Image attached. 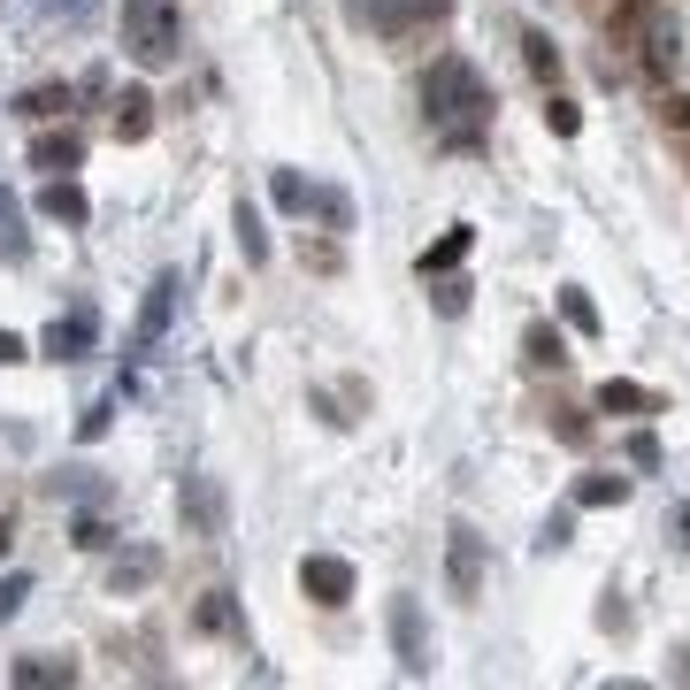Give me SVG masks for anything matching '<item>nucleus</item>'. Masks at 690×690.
I'll list each match as a JSON object with an SVG mask.
<instances>
[{
    "instance_id": "f257e3e1",
    "label": "nucleus",
    "mask_w": 690,
    "mask_h": 690,
    "mask_svg": "<svg viewBox=\"0 0 690 690\" xmlns=\"http://www.w3.org/2000/svg\"><path fill=\"white\" fill-rule=\"evenodd\" d=\"M423 116H430V131H438L453 154H476V146H484V123H491V85H484L461 55H445V62H430V78H423Z\"/></svg>"
},
{
    "instance_id": "f03ea898",
    "label": "nucleus",
    "mask_w": 690,
    "mask_h": 690,
    "mask_svg": "<svg viewBox=\"0 0 690 690\" xmlns=\"http://www.w3.org/2000/svg\"><path fill=\"white\" fill-rule=\"evenodd\" d=\"M185 47V16H177V0H123V55L139 70H169Z\"/></svg>"
},
{
    "instance_id": "7ed1b4c3",
    "label": "nucleus",
    "mask_w": 690,
    "mask_h": 690,
    "mask_svg": "<svg viewBox=\"0 0 690 690\" xmlns=\"http://www.w3.org/2000/svg\"><path fill=\"white\" fill-rule=\"evenodd\" d=\"M392 652H400L407 675H430L438 667V637H430V621H423L415 598H392Z\"/></svg>"
},
{
    "instance_id": "20e7f679",
    "label": "nucleus",
    "mask_w": 690,
    "mask_h": 690,
    "mask_svg": "<svg viewBox=\"0 0 690 690\" xmlns=\"http://www.w3.org/2000/svg\"><path fill=\"white\" fill-rule=\"evenodd\" d=\"M299 591H307L314 606H345V598H354V560L307 552V560H299Z\"/></svg>"
},
{
    "instance_id": "39448f33",
    "label": "nucleus",
    "mask_w": 690,
    "mask_h": 690,
    "mask_svg": "<svg viewBox=\"0 0 690 690\" xmlns=\"http://www.w3.org/2000/svg\"><path fill=\"white\" fill-rule=\"evenodd\" d=\"M93 337H100V314H93V307H70V314L47 322L39 354H47V361H78V354H93Z\"/></svg>"
},
{
    "instance_id": "423d86ee",
    "label": "nucleus",
    "mask_w": 690,
    "mask_h": 690,
    "mask_svg": "<svg viewBox=\"0 0 690 690\" xmlns=\"http://www.w3.org/2000/svg\"><path fill=\"white\" fill-rule=\"evenodd\" d=\"M445 575H453V598H476L484 591V537L468 522L445 530Z\"/></svg>"
},
{
    "instance_id": "0eeeda50",
    "label": "nucleus",
    "mask_w": 690,
    "mask_h": 690,
    "mask_svg": "<svg viewBox=\"0 0 690 690\" xmlns=\"http://www.w3.org/2000/svg\"><path fill=\"white\" fill-rule=\"evenodd\" d=\"M177 507H185V522H192V537H223V491H215V476H185V491H177Z\"/></svg>"
},
{
    "instance_id": "6e6552de",
    "label": "nucleus",
    "mask_w": 690,
    "mask_h": 690,
    "mask_svg": "<svg viewBox=\"0 0 690 690\" xmlns=\"http://www.w3.org/2000/svg\"><path fill=\"white\" fill-rule=\"evenodd\" d=\"M78 162H85V139H78V131H39V139H32V169L70 177Z\"/></svg>"
},
{
    "instance_id": "1a4fd4ad",
    "label": "nucleus",
    "mask_w": 690,
    "mask_h": 690,
    "mask_svg": "<svg viewBox=\"0 0 690 690\" xmlns=\"http://www.w3.org/2000/svg\"><path fill=\"white\" fill-rule=\"evenodd\" d=\"M177 292H185V276H177V269H162V276H154V292H146V314H139V345H154V337L169 330V314H177Z\"/></svg>"
},
{
    "instance_id": "9d476101",
    "label": "nucleus",
    "mask_w": 690,
    "mask_h": 690,
    "mask_svg": "<svg viewBox=\"0 0 690 690\" xmlns=\"http://www.w3.org/2000/svg\"><path fill=\"white\" fill-rule=\"evenodd\" d=\"M39 215H47V223H70V230H78V223L93 215V200H85V185H70V177H47V192H39Z\"/></svg>"
},
{
    "instance_id": "9b49d317",
    "label": "nucleus",
    "mask_w": 690,
    "mask_h": 690,
    "mask_svg": "<svg viewBox=\"0 0 690 690\" xmlns=\"http://www.w3.org/2000/svg\"><path fill=\"white\" fill-rule=\"evenodd\" d=\"M24 690H47V682H78V659H55V652H24L16 667H9Z\"/></svg>"
},
{
    "instance_id": "f8f14e48",
    "label": "nucleus",
    "mask_w": 690,
    "mask_h": 690,
    "mask_svg": "<svg viewBox=\"0 0 690 690\" xmlns=\"http://www.w3.org/2000/svg\"><path fill=\"white\" fill-rule=\"evenodd\" d=\"M146 131H154V93H139V85L116 93V139L131 146V139H146Z\"/></svg>"
},
{
    "instance_id": "ddd939ff",
    "label": "nucleus",
    "mask_w": 690,
    "mask_h": 690,
    "mask_svg": "<svg viewBox=\"0 0 690 690\" xmlns=\"http://www.w3.org/2000/svg\"><path fill=\"white\" fill-rule=\"evenodd\" d=\"M0 261L9 269H24L32 261V230H24V215H16V200L0 192Z\"/></svg>"
},
{
    "instance_id": "4468645a",
    "label": "nucleus",
    "mask_w": 690,
    "mask_h": 690,
    "mask_svg": "<svg viewBox=\"0 0 690 690\" xmlns=\"http://www.w3.org/2000/svg\"><path fill=\"white\" fill-rule=\"evenodd\" d=\"M154 575H162V552H146V545H139V552H123V560L108 568V583H116V598H123V591H146Z\"/></svg>"
},
{
    "instance_id": "2eb2a0df",
    "label": "nucleus",
    "mask_w": 690,
    "mask_h": 690,
    "mask_svg": "<svg viewBox=\"0 0 690 690\" xmlns=\"http://www.w3.org/2000/svg\"><path fill=\"white\" fill-rule=\"evenodd\" d=\"M70 100H78L70 85H32V93L16 100V116H32V123H55V116H70Z\"/></svg>"
},
{
    "instance_id": "dca6fc26",
    "label": "nucleus",
    "mask_w": 690,
    "mask_h": 690,
    "mask_svg": "<svg viewBox=\"0 0 690 690\" xmlns=\"http://www.w3.org/2000/svg\"><path fill=\"white\" fill-rule=\"evenodd\" d=\"M468 246H476V230H468V223H453V230H445V238H438V246H430V253L415 261V269H423V276H445V269H453V261H461Z\"/></svg>"
},
{
    "instance_id": "f3484780",
    "label": "nucleus",
    "mask_w": 690,
    "mask_h": 690,
    "mask_svg": "<svg viewBox=\"0 0 690 690\" xmlns=\"http://www.w3.org/2000/svg\"><path fill=\"white\" fill-rule=\"evenodd\" d=\"M522 62H530V78H537V85H552V78H560V47H552L537 24L522 32Z\"/></svg>"
},
{
    "instance_id": "a211bd4d",
    "label": "nucleus",
    "mask_w": 690,
    "mask_h": 690,
    "mask_svg": "<svg viewBox=\"0 0 690 690\" xmlns=\"http://www.w3.org/2000/svg\"><path fill=\"white\" fill-rule=\"evenodd\" d=\"M230 230H238V253H246V261H269V230H261V207H253V200H238Z\"/></svg>"
},
{
    "instance_id": "6ab92c4d",
    "label": "nucleus",
    "mask_w": 690,
    "mask_h": 690,
    "mask_svg": "<svg viewBox=\"0 0 690 690\" xmlns=\"http://www.w3.org/2000/svg\"><path fill=\"white\" fill-rule=\"evenodd\" d=\"M598 407H606V415H644V407H652V392H644V384H629V377H606V384H598Z\"/></svg>"
},
{
    "instance_id": "aec40b11",
    "label": "nucleus",
    "mask_w": 690,
    "mask_h": 690,
    "mask_svg": "<svg viewBox=\"0 0 690 690\" xmlns=\"http://www.w3.org/2000/svg\"><path fill=\"white\" fill-rule=\"evenodd\" d=\"M200 629H215V637H238V644H246V621H238L230 591H207V598H200Z\"/></svg>"
},
{
    "instance_id": "412c9836",
    "label": "nucleus",
    "mask_w": 690,
    "mask_h": 690,
    "mask_svg": "<svg viewBox=\"0 0 690 690\" xmlns=\"http://www.w3.org/2000/svg\"><path fill=\"white\" fill-rule=\"evenodd\" d=\"M522 345H530V361H537V369H568V337H560L552 322H530Z\"/></svg>"
},
{
    "instance_id": "4be33fe9",
    "label": "nucleus",
    "mask_w": 690,
    "mask_h": 690,
    "mask_svg": "<svg viewBox=\"0 0 690 690\" xmlns=\"http://www.w3.org/2000/svg\"><path fill=\"white\" fill-rule=\"evenodd\" d=\"M39 16L62 24V32H85V24L100 16V0H39Z\"/></svg>"
},
{
    "instance_id": "5701e85b",
    "label": "nucleus",
    "mask_w": 690,
    "mask_h": 690,
    "mask_svg": "<svg viewBox=\"0 0 690 690\" xmlns=\"http://www.w3.org/2000/svg\"><path fill=\"white\" fill-rule=\"evenodd\" d=\"M269 200H276L284 215H307V200H314V192H307V177H299V169H276V177H269Z\"/></svg>"
},
{
    "instance_id": "b1692460",
    "label": "nucleus",
    "mask_w": 690,
    "mask_h": 690,
    "mask_svg": "<svg viewBox=\"0 0 690 690\" xmlns=\"http://www.w3.org/2000/svg\"><path fill=\"white\" fill-rule=\"evenodd\" d=\"M629 499V476H583L575 484V507H621Z\"/></svg>"
},
{
    "instance_id": "393cba45",
    "label": "nucleus",
    "mask_w": 690,
    "mask_h": 690,
    "mask_svg": "<svg viewBox=\"0 0 690 690\" xmlns=\"http://www.w3.org/2000/svg\"><path fill=\"white\" fill-rule=\"evenodd\" d=\"M560 314H568L583 337H598V307H591V292H583V284H560Z\"/></svg>"
},
{
    "instance_id": "a878e982",
    "label": "nucleus",
    "mask_w": 690,
    "mask_h": 690,
    "mask_svg": "<svg viewBox=\"0 0 690 690\" xmlns=\"http://www.w3.org/2000/svg\"><path fill=\"white\" fill-rule=\"evenodd\" d=\"M545 131H552V139H575V131H583V108L552 93V100H545Z\"/></svg>"
},
{
    "instance_id": "bb28decb",
    "label": "nucleus",
    "mask_w": 690,
    "mask_h": 690,
    "mask_svg": "<svg viewBox=\"0 0 690 690\" xmlns=\"http://www.w3.org/2000/svg\"><path fill=\"white\" fill-rule=\"evenodd\" d=\"M445 16V0H392V32H407V24H438Z\"/></svg>"
},
{
    "instance_id": "cd10ccee",
    "label": "nucleus",
    "mask_w": 690,
    "mask_h": 690,
    "mask_svg": "<svg viewBox=\"0 0 690 690\" xmlns=\"http://www.w3.org/2000/svg\"><path fill=\"white\" fill-rule=\"evenodd\" d=\"M307 207H314V215H322L330 230H354V200H345V192H314Z\"/></svg>"
},
{
    "instance_id": "c85d7f7f",
    "label": "nucleus",
    "mask_w": 690,
    "mask_h": 690,
    "mask_svg": "<svg viewBox=\"0 0 690 690\" xmlns=\"http://www.w3.org/2000/svg\"><path fill=\"white\" fill-rule=\"evenodd\" d=\"M55 491H70V499H108V484H100L93 468H62V476H55Z\"/></svg>"
},
{
    "instance_id": "c756f323",
    "label": "nucleus",
    "mask_w": 690,
    "mask_h": 690,
    "mask_svg": "<svg viewBox=\"0 0 690 690\" xmlns=\"http://www.w3.org/2000/svg\"><path fill=\"white\" fill-rule=\"evenodd\" d=\"M108 423H116V400H93V407L78 415V438L93 445V438H108Z\"/></svg>"
},
{
    "instance_id": "7c9ffc66",
    "label": "nucleus",
    "mask_w": 690,
    "mask_h": 690,
    "mask_svg": "<svg viewBox=\"0 0 690 690\" xmlns=\"http://www.w3.org/2000/svg\"><path fill=\"white\" fill-rule=\"evenodd\" d=\"M70 537H78L85 552H108V545H116V530H108L100 514H78V530H70Z\"/></svg>"
},
{
    "instance_id": "2f4dec72",
    "label": "nucleus",
    "mask_w": 690,
    "mask_h": 690,
    "mask_svg": "<svg viewBox=\"0 0 690 690\" xmlns=\"http://www.w3.org/2000/svg\"><path fill=\"white\" fill-rule=\"evenodd\" d=\"M560 545H575V514H545V530H537V552H560Z\"/></svg>"
},
{
    "instance_id": "473e14b6",
    "label": "nucleus",
    "mask_w": 690,
    "mask_h": 690,
    "mask_svg": "<svg viewBox=\"0 0 690 690\" xmlns=\"http://www.w3.org/2000/svg\"><path fill=\"white\" fill-rule=\"evenodd\" d=\"M345 16H354V24H377V32H392V0H345Z\"/></svg>"
},
{
    "instance_id": "72a5a7b5",
    "label": "nucleus",
    "mask_w": 690,
    "mask_h": 690,
    "mask_svg": "<svg viewBox=\"0 0 690 690\" xmlns=\"http://www.w3.org/2000/svg\"><path fill=\"white\" fill-rule=\"evenodd\" d=\"M24 598H32V575H0V621L24 614Z\"/></svg>"
},
{
    "instance_id": "f704fd0d",
    "label": "nucleus",
    "mask_w": 690,
    "mask_h": 690,
    "mask_svg": "<svg viewBox=\"0 0 690 690\" xmlns=\"http://www.w3.org/2000/svg\"><path fill=\"white\" fill-rule=\"evenodd\" d=\"M430 299H438V314H468V284H461V276H445Z\"/></svg>"
},
{
    "instance_id": "c9c22d12",
    "label": "nucleus",
    "mask_w": 690,
    "mask_h": 690,
    "mask_svg": "<svg viewBox=\"0 0 690 690\" xmlns=\"http://www.w3.org/2000/svg\"><path fill=\"white\" fill-rule=\"evenodd\" d=\"M621 453H629V468H659V438H652V430H637Z\"/></svg>"
},
{
    "instance_id": "e433bc0d",
    "label": "nucleus",
    "mask_w": 690,
    "mask_h": 690,
    "mask_svg": "<svg viewBox=\"0 0 690 690\" xmlns=\"http://www.w3.org/2000/svg\"><path fill=\"white\" fill-rule=\"evenodd\" d=\"M659 116H667L675 131H690V93H667V108H659Z\"/></svg>"
},
{
    "instance_id": "4c0bfd02",
    "label": "nucleus",
    "mask_w": 690,
    "mask_h": 690,
    "mask_svg": "<svg viewBox=\"0 0 690 690\" xmlns=\"http://www.w3.org/2000/svg\"><path fill=\"white\" fill-rule=\"evenodd\" d=\"M0 361H24V337L16 330H0Z\"/></svg>"
},
{
    "instance_id": "58836bf2",
    "label": "nucleus",
    "mask_w": 690,
    "mask_h": 690,
    "mask_svg": "<svg viewBox=\"0 0 690 690\" xmlns=\"http://www.w3.org/2000/svg\"><path fill=\"white\" fill-rule=\"evenodd\" d=\"M675 545H690V507H682V522H675Z\"/></svg>"
},
{
    "instance_id": "ea45409f",
    "label": "nucleus",
    "mask_w": 690,
    "mask_h": 690,
    "mask_svg": "<svg viewBox=\"0 0 690 690\" xmlns=\"http://www.w3.org/2000/svg\"><path fill=\"white\" fill-rule=\"evenodd\" d=\"M675 675H682V682H690V644H682V652H675Z\"/></svg>"
},
{
    "instance_id": "a19ab883",
    "label": "nucleus",
    "mask_w": 690,
    "mask_h": 690,
    "mask_svg": "<svg viewBox=\"0 0 690 690\" xmlns=\"http://www.w3.org/2000/svg\"><path fill=\"white\" fill-rule=\"evenodd\" d=\"M9 545H16V537H9V522H0V552H9Z\"/></svg>"
}]
</instances>
